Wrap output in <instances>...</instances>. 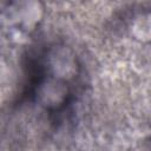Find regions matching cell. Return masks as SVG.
I'll list each match as a JSON object with an SVG mask.
<instances>
[{
	"instance_id": "obj_3",
	"label": "cell",
	"mask_w": 151,
	"mask_h": 151,
	"mask_svg": "<svg viewBox=\"0 0 151 151\" xmlns=\"http://www.w3.org/2000/svg\"><path fill=\"white\" fill-rule=\"evenodd\" d=\"M11 17L17 19V21L21 22L26 27H31L39 20V17H40L39 5L33 2L22 4L21 6H19L18 9L14 11V13H12Z\"/></svg>"
},
{
	"instance_id": "obj_4",
	"label": "cell",
	"mask_w": 151,
	"mask_h": 151,
	"mask_svg": "<svg viewBox=\"0 0 151 151\" xmlns=\"http://www.w3.org/2000/svg\"><path fill=\"white\" fill-rule=\"evenodd\" d=\"M136 29L140 31V33L138 34V37L151 39V17L143 18L142 19V22L136 27Z\"/></svg>"
},
{
	"instance_id": "obj_2",
	"label": "cell",
	"mask_w": 151,
	"mask_h": 151,
	"mask_svg": "<svg viewBox=\"0 0 151 151\" xmlns=\"http://www.w3.org/2000/svg\"><path fill=\"white\" fill-rule=\"evenodd\" d=\"M66 94V87L59 80H48L46 81L40 90V99L45 105L54 106L63 101Z\"/></svg>"
},
{
	"instance_id": "obj_1",
	"label": "cell",
	"mask_w": 151,
	"mask_h": 151,
	"mask_svg": "<svg viewBox=\"0 0 151 151\" xmlns=\"http://www.w3.org/2000/svg\"><path fill=\"white\" fill-rule=\"evenodd\" d=\"M50 65L53 73L58 78H71L76 72L74 58L71 52L65 48L55 50L51 54Z\"/></svg>"
}]
</instances>
